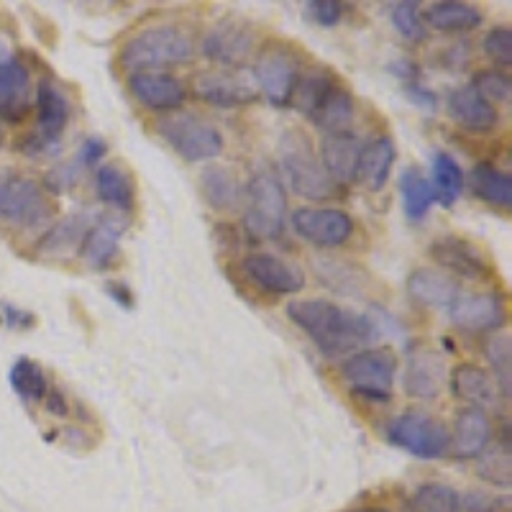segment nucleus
Returning <instances> with one entry per match:
<instances>
[{
  "mask_svg": "<svg viewBox=\"0 0 512 512\" xmlns=\"http://www.w3.org/2000/svg\"><path fill=\"white\" fill-rule=\"evenodd\" d=\"M287 318L295 323L310 344L328 359L351 356L377 338V326L367 315H359L331 300H292Z\"/></svg>",
  "mask_w": 512,
  "mask_h": 512,
  "instance_id": "1",
  "label": "nucleus"
},
{
  "mask_svg": "<svg viewBox=\"0 0 512 512\" xmlns=\"http://www.w3.org/2000/svg\"><path fill=\"white\" fill-rule=\"evenodd\" d=\"M290 108L310 118L313 126L323 131V136H341L354 131V95L326 70L308 72L300 77Z\"/></svg>",
  "mask_w": 512,
  "mask_h": 512,
  "instance_id": "2",
  "label": "nucleus"
},
{
  "mask_svg": "<svg viewBox=\"0 0 512 512\" xmlns=\"http://www.w3.org/2000/svg\"><path fill=\"white\" fill-rule=\"evenodd\" d=\"M277 157H280V172L285 177L287 187L300 198L333 200L341 198L346 192V187L333 182V177L328 175L318 152H315V146L310 144L303 131H295V128L285 131L280 139Z\"/></svg>",
  "mask_w": 512,
  "mask_h": 512,
  "instance_id": "3",
  "label": "nucleus"
},
{
  "mask_svg": "<svg viewBox=\"0 0 512 512\" xmlns=\"http://www.w3.org/2000/svg\"><path fill=\"white\" fill-rule=\"evenodd\" d=\"M195 57L192 36L182 26L162 24L149 26L123 44L121 62L128 75L134 72H162L164 67H177Z\"/></svg>",
  "mask_w": 512,
  "mask_h": 512,
  "instance_id": "4",
  "label": "nucleus"
},
{
  "mask_svg": "<svg viewBox=\"0 0 512 512\" xmlns=\"http://www.w3.org/2000/svg\"><path fill=\"white\" fill-rule=\"evenodd\" d=\"M244 228L254 239H277L287 221V190L272 172H256L241 195Z\"/></svg>",
  "mask_w": 512,
  "mask_h": 512,
  "instance_id": "5",
  "label": "nucleus"
},
{
  "mask_svg": "<svg viewBox=\"0 0 512 512\" xmlns=\"http://www.w3.org/2000/svg\"><path fill=\"white\" fill-rule=\"evenodd\" d=\"M36 128L21 141V152L26 157H44L57 152L62 144L64 128L70 126L72 103L57 82L41 80L36 88Z\"/></svg>",
  "mask_w": 512,
  "mask_h": 512,
  "instance_id": "6",
  "label": "nucleus"
},
{
  "mask_svg": "<svg viewBox=\"0 0 512 512\" xmlns=\"http://www.w3.org/2000/svg\"><path fill=\"white\" fill-rule=\"evenodd\" d=\"M157 134L190 164L208 162L223 152L221 131L195 113H167L157 121Z\"/></svg>",
  "mask_w": 512,
  "mask_h": 512,
  "instance_id": "7",
  "label": "nucleus"
},
{
  "mask_svg": "<svg viewBox=\"0 0 512 512\" xmlns=\"http://www.w3.org/2000/svg\"><path fill=\"white\" fill-rule=\"evenodd\" d=\"M397 374V356L390 349H364L341 364V377L351 392L369 402H390Z\"/></svg>",
  "mask_w": 512,
  "mask_h": 512,
  "instance_id": "8",
  "label": "nucleus"
},
{
  "mask_svg": "<svg viewBox=\"0 0 512 512\" xmlns=\"http://www.w3.org/2000/svg\"><path fill=\"white\" fill-rule=\"evenodd\" d=\"M54 213L57 205L39 182L21 175L0 180V221L18 228H39Z\"/></svg>",
  "mask_w": 512,
  "mask_h": 512,
  "instance_id": "9",
  "label": "nucleus"
},
{
  "mask_svg": "<svg viewBox=\"0 0 512 512\" xmlns=\"http://www.w3.org/2000/svg\"><path fill=\"white\" fill-rule=\"evenodd\" d=\"M392 446L408 451L410 456L433 461L448 454V428L423 410H408L397 415L387 428Z\"/></svg>",
  "mask_w": 512,
  "mask_h": 512,
  "instance_id": "10",
  "label": "nucleus"
},
{
  "mask_svg": "<svg viewBox=\"0 0 512 512\" xmlns=\"http://www.w3.org/2000/svg\"><path fill=\"white\" fill-rule=\"evenodd\" d=\"M300 77H303L300 59L280 47L264 49L254 64L256 93H262L274 108H290Z\"/></svg>",
  "mask_w": 512,
  "mask_h": 512,
  "instance_id": "11",
  "label": "nucleus"
},
{
  "mask_svg": "<svg viewBox=\"0 0 512 512\" xmlns=\"http://www.w3.org/2000/svg\"><path fill=\"white\" fill-rule=\"evenodd\" d=\"M428 254L454 280L459 277V280L487 282L495 277V267L487 259V254L477 244L454 236V233H446V236L433 241Z\"/></svg>",
  "mask_w": 512,
  "mask_h": 512,
  "instance_id": "12",
  "label": "nucleus"
},
{
  "mask_svg": "<svg viewBox=\"0 0 512 512\" xmlns=\"http://www.w3.org/2000/svg\"><path fill=\"white\" fill-rule=\"evenodd\" d=\"M254 31L239 18H223L200 41V52L223 70H239L254 54Z\"/></svg>",
  "mask_w": 512,
  "mask_h": 512,
  "instance_id": "13",
  "label": "nucleus"
},
{
  "mask_svg": "<svg viewBox=\"0 0 512 512\" xmlns=\"http://www.w3.org/2000/svg\"><path fill=\"white\" fill-rule=\"evenodd\" d=\"M446 313L466 333H497L507 323L505 300L497 292H459Z\"/></svg>",
  "mask_w": 512,
  "mask_h": 512,
  "instance_id": "14",
  "label": "nucleus"
},
{
  "mask_svg": "<svg viewBox=\"0 0 512 512\" xmlns=\"http://www.w3.org/2000/svg\"><path fill=\"white\" fill-rule=\"evenodd\" d=\"M292 228L308 244L320 246V249H336L351 239L354 218L338 208H300L292 216Z\"/></svg>",
  "mask_w": 512,
  "mask_h": 512,
  "instance_id": "15",
  "label": "nucleus"
},
{
  "mask_svg": "<svg viewBox=\"0 0 512 512\" xmlns=\"http://www.w3.org/2000/svg\"><path fill=\"white\" fill-rule=\"evenodd\" d=\"M192 93L216 108H241L256 100V85L236 70H210L192 77Z\"/></svg>",
  "mask_w": 512,
  "mask_h": 512,
  "instance_id": "16",
  "label": "nucleus"
},
{
  "mask_svg": "<svg viewBox=\"0 0 512 512\" xmlns=\"http://www.w3.org/2000/svg\"><path fill=\"white\" fill-rule=\"evenodd\" d=\"M241 272L254 287L267 295H297L305 287L303 269L274 254H249L241 262Z\"/></svg>",
  "mask_w": 512,
  "mask_h": 512,
  "instance_id": "17",
  "label": "nucleus"
},
{
  "mask_svg": "<svg viewBox=\"0 0 512 512\" xmlns=\"http://www.w3.org/2000/svg\"><path fill=\"white\" fill-rule=\"evenodd\" d=\"M448 382V369L441 351L431 344L415 341L408 349V369H405V390L418 400H436Z\"/></svg>",
  "mask_w": 512,
  "mask_h": 512,
  "instance_id": "18",
  "label": "nucleus"
},
{
  "mask_svg": "<svg viewBox=\"0 0 512 512\" xmlns=\"http://www.w3.org/2000/svg\"><path fill=\"white\" fill-rule=\"evenodd\" d=\"M34 105V85L31 72L21 59L13 57L0 62V121L21 123Z\"/></svg>",
  "mask_w": 512,
  "mask_h": 512,
  "instance_id": "19",
  "label": "nucleus"
},
{
  "mask_svg": "<svg viewBox=\"0 0 512 512\" xmlns=\"http://www.w3.org/2000/svg\"><path fill=\"white\" fill-rule=\"evenodd\" d=\"M128 93L136 103L157 113L180 111L187 98V90L175 75L169 72H134L128 75Z\"/></svg>",
  "mask_w": 512,
  "mask_h": 512,
  "instance_id": "20",
  "label": "nucleus"
},
{
  "mask_svg": "<svg viewBox=\"0 0 512 512\" xmlns=\"http://www.w3.org/2000/svg\"><path fill=\"white\" fill-rule=\"evenodd\" d=\"M492 443V420L487 410L466 405L454 420V433H448V454L454 459H479Z\"/></svg>",
  "mask_w": 512,
  "mask_h": 512,
  "instance_id": "21",
  "label": "nucleus"
},
{
  "mask_svg": "<svg viewBox=\"0 0 512 512\" xmlns=\"http://www.w3.org/2000/svg\"><path fill=\"white\" fill-rule=\"evenodd\" d=\"M446 111L448 118L459 128H464L466 134H489V131H495L497 121H500L495 105L484 100L472 85L456 88L448 95Z\"/></svg>",
  "mask_w": 512,
  "mask_h": 512,
  "instance_id": "22",
  "label": "nucleus"
},
{
  "mask_svg": "<svg viewBox=\"0 0 512 512\" xmlns=\"http://www.w3.org/2000/svg\"><path fill=\"white\" fill-rule=\"evenodd\" d=\"M361 149H364V141H361L354 131L341 136H323L318 157L320 162H323V167H326L328 175L333 177V182L346 187L349 182L356 180V167H359Z\"/></svg>",
  "mask_w": 512,
  "mask_h": 512,
  "instance_id": "23",
  "label": "nucleus"
},
{
  "mask_svg": "<svg viewBox=\"0 0 512 512\" xmlns=\"http://www.w3.org/2000/svg\"><path fill=\"white\" fill-rule=\"evenodd\" d=\"M123 231H126V226H123L121 218H100V221H95L93 226L88 228V233H85V239H82L77 251H80L82 259H85L93 269H108L116 262L118 249H121Z\"/></svg>",
  "mask_w": 512,
  "mask_h": 512,
  "instance_id": "24",
  "label": "nucleus"
},
{
  "mask_svg": "<svg viewBox=\"0 0 512 512\" xmlns=\"http://www.w3.org/2000/svg\"><path fill=\"white\" fill-rule=\"evenodd\" d=\"M397 159V146L392 136H377L374 141L364 144L356 167V180L367 187L369 192H379L390 180L392 164Z\"/></svg>",
  "mask_w": 512,
  "mask_h": 512,
  "instance_id": "25",
  "label": "nucleus"
},
{
  "mask_svg": "<svg viewBox=\"0 0 512 512\" xmlns=\"http://www.w3.org/2000/svg\"><path fill=\"white\" fill-rule=\"evenodd\" d=\"M448 384H451L456 400L466 402L472 408H484L497 395V384L492 374L479 364H472V361L456 364L454 372L448 374Z\"/></svg>",
  "mask_w": 512,
  "mask_h": 512,
  "instance_id": "26",
  "label": "nucleus"
},
{
  "mask_svg": "<svg viewBox=\"0 0 512 512\" xmlns=\"http://www.w3.org/2000/svg\"><path fill=\"white\" fill-rule=\"evenodd\" d=\"M459 292V282L436 269H415L408 277V295L423 308H448Z\"/></svg>",
  "mask_w": 512,
  "mask_h": 512,
  "instance_id": "27",
  "label": "nucleus"
},
{
  "mask_svg": "<svg viewBox=\"0 0 512 512\" xmlns=\"http://www.w3.org/2000/svg\"><path fill=\"white\" fill-rule=\"evenodd\" d=\"M200 190H203L205 203L218 213H233L241 208V190L239 180L233 177L231 169L226 167H205L200 172Z\"/></svg>",
  "mask_w": 512,
  "mask_h": 512,
  "instance_id": "28",
  "label": "nucleus"
},
{
  "mask_svg": "<svg viewBox=\"0 0 512 512\" xmlns=\"http://www.w3.org/2000/svg\"><path fill=\"white\" fill-rule=\"evenodd\" d=\"M425 26L441 31V34H459V31H474L482 24V11L477 6L461 3V0H441L433 3L423 13Z\"/></svg>",
  "mask_w": 512,
  "mask_h": 512,
  "instance_id": "29",
  "label": "nucleus"
},
{
  "mask_svg": "<svg viewBox=\"0 0 512 512\" xmlns=\"http://www.w3.org/2000/svg\"><path fill=\"white\" fill-rule=\"evenodd\" d=\"M95 192L105 205L121 210V213H131L136 203L134 180L128 175L121 164H103L95 172Z\"/></svg>",
  "mask_w": 512,
  "mask_h": 512,
  "instance_id": "30",
  "label": "nucleus"
},
{
  "mask_svg": "<svg viewBox=\"0 0 512 512\" xmlns=\"http://www.w3.org/2000/svg\"><path fill=\"white\" fill-rule=\"evenodd\" d=\"M93 223V213H72V216L62 218L57 226L44 233V239L39 241V251L47 256H64L80 249L82 239Z\"/></svg>",
  "mask_w": 512,
  "mask_h": 512,
  "instance_id": "31",
  "label": "nucleus"
},
{
  "mask_svg": "<svg viewBox=\"0 0 512 512\" xmlns=\"http://www.w3.org/2000/svg\"><path fill=\"white\" fill-rule=\"evenodd\" d=\"M472 192L484 203L495 205V208H512V180L507 172L497 169L492 162L474 164L472 177H469Z\"/></svg>",
  "mask_w": 512,
  "mask_h": 512,
  "instance_id": "32",
  "label": "nucleus"
},
{
  "mask_svg": "<svg viewBox=\"0 0 512 512\" xmlns=\"http://www.w3.org/2000/svg\"><path fill=\"white\" fill-rule=\"evenodd\" d=\"M8 382H11V390L16 392L26 405H41L49 395L47 372H44V367H41L39 361L29 359V356H18V359L13 361Z\"/></svg>",
  "mask_w": 512,
  "mask_h": 512,
  "instance_id": "33",
  "label": "nucleus"
},
{
  "mask_svg": "<svg viewBox=\"0 0 512 512\" xmlns=\"http://www.w3.org/2000/svg\"><path fill=\"white\" fill-rule=\"evenodd\" d=\"M433 200L441 203L443 208H451L456 205V200L461 198V192H464V172H461L459 162H456L451 154L438 152L433 157Z\"/></svg>",
  "mask_w": 512,
  "mask_h": 512,
  "instance_id": "34",
  "label": "nucleus"
},
{
  "mask_svg": "<svg viewBox=\"0 0 512 512\" xmlns=\"http://www.w3.org/2000/svg\"><path fill=\"white\" fill-rule=\"evenodd\" d=\"M400 195H402V208H405V216L410 221H423L428 216L433 200L431 182L420 175V169L408 167L400 175Z\"/></svg>",
  "mask_w": 512,
  "mask_h": 512,
  "instance_id": "35",
  "label": "nucleus"
},
{
  "mask_svg": "<svg viewBox=\"0 0 512 512\" xmlns=\"http://www.w3.org/2000/svg\"><path fill=\"white\" fill-rule=\"evenodd\" d=\"M477 474L492 487L500 489H510L512 484V454H510V443L507 438L502 441H492L487 448H484V454L479 456V466Z\"/></svg>",
  "mask_w": 512,
  "mask_h": 512,
  "instance_id": "36",
  "label": "nucleus"
},
{
  "mask_svg": "<svg viewBox=\"0 0 512 512\" xmlns=\"http://www.w3.org/2000/svg\"><path fill=\"white\" fill-rule=\"evenodd\" d=\"M461 495L454 487L441 482H428L413 492L408 512H461Z\"/></svg>",
  "mask_w": 512,
  "mask_h": 512,
  "instance_id": "37",
  "label": "nucleus"
},
{
  "mask_svg": "<svg viewBox=\"0 0 512 512\" xmlns=\"http://www.w3.org/2000/svg\"><path fill=\"white\" fill-rule=\"evenodd\" d=\"M390 18H392V26L400 31V36L405 41H418L428 39V26L423 21V13H420V3H410V0H402V3H395L390 8Z\"/></svg>",
  "mask_w": 512,
  "mask_h": 512,
  "instance_id": "38",
  "label": "nucleus"
},
{
  "mask_svg": "<svg viewBox=\"0 0 512 512\" xmlns=\"http://www.w3.org/2000/svg\"><path fill=\"white\" fill-rule=\"evenodd\" d=\"M487 359L492 367V379H495L497 390L502 397H510V341L507 336H489L487 341Z\"/></svg>",
  "mask_w": 512,
  "mask_h": 512,
  "instance_id": "39",
  "label": "nucleus"
},
{
  "mask_svg": "<svg viewBox=\"0 0 512 512\" xmlns=\"http://www.w3.org/2000/svg\"><path fill=\"white\" fill-rule=\"evenodd\" d=\"M472 88L489 103H507L512 95V80L502 70H479L472 80Z\"/></svg>",
  "mask_w": 512,
  "mask_h": 512,
  "instance_id": "40",
  "label": "nucleus"
},
{
  "mask_svg": "<svg viewBox=\"0 0 512 512\" xmlns=\"http://www.w3.org/2000/svg\"><path fill=\"white\" fill-rule=\"evenodd\" d=\"M482 49L502 72L512 64V29L510 26H492L482 41Z\"/></svg>",
  "mask_w": 512,
  "mask_h": 512,
  "instance_id": "41",
  "label": "nucleus"
},
{
  "mask_svg": "<svg viewBox=\"0 0 512 512\" xmlns=\"http://www.w3.org/2000/svg\"><path fill=\"white\" fill-rule=\"evenodd\" d=\"M346 6L344 3H338V0H310L305 3V16L310 21H315L318 26H336L341 24V18H344Z\"/></svg>",
  "mask_w": 512,
  "mask_h": 512,
  "instance_id": "42",
  "label": "nucleus"
},
{
  "mask_svg": "<svg viewBox=\"0 0 512 512\" xmlns=\"http://www.w3.org/2000/svg\"><path fill=\"white\" fill-rule=\"evenodd\" d=\"M80 164L72 162V164H59V167L49 169V175L44 177V190L49 195H62V192L72 190L80 180Z\"/></svg>",
  "mask_w": 512,
  "mask_h": 512,
  "instance_id": "43",
  "label": "nucleus"
},
{
  "mask_svg": "<svg viewBox=\"0 0 512 512\" xmlns=\"http://www.w3.org/2000/svg\"><path fill=\"white\" fill-rule=\"evenodd\" d=\"M105 152H108V146H105L103 139H95V136H90V139L82 141L80 152H77V164H80L82 169L85 167H95V164L100 162V159L105 157Z\"/></svg>",
  "mask_w": 512,
  "mask_h": 512,
  "instance_id": "44",
  "label": "nucleus"
},
{
  "mask_svg": "<svg viewBox=\"0 0 512 512\" xmlns=\"http://www.w3.org/2000/svg\"><path fill=\"white\" fill-rule=\"evenodd\" d=\"M461 507H466L469 512H500L505 507V500H495L484 492H469L466 500H461Z\"/></svg>",
  "mask_w": 512,
  "mask_h": 512,
  "instance_id": "45",
  "label": "nucleus"
},
{
  "mask_svg": "<svg viewBox=\"0 0 512 512\" xmlns=\"http://www.w3.org/2000/svg\"><path fill=\"white\" fill-rule=\"evenodd\" d=\"M405 88H408V98L413 100L418 108H423V111L433 113L436 111V95H433V90H428L420 80L415 82H405Z\"/></svg>",
  "mask_w": 512,
  "mask_h": 512,
  "instance_id": "46",
  "label": "nucleus"
},
{
  "mask_svg": "<svg viewBox=\"0 0 512 512\" xmlns=\"http://www.w3.org/2000/svg\"><path fill=\"white\" fill-rule=\"evenodd\" d=\"M0 320H3V323H8V326H13V328H31V326H34V315L26 313V310L13 308V305H6V308H3V315H0Z\"/></svg>",
  "mask_w": 512,
  "mask_h": 512,
  "instance_id": "47",
  "label": "nucleus"
},
{
  "mask_svg": "<svg viewBox=\"0 0 512 512\" xmlns=\"http://www.w3.org/2000/svg\"><path fill=\"white\" fill-rule=\"evenodd\" d=\"M105 290L113 297V303H118L121 308L131 310L134 308V297H131V290H128L123 282H105Z\"/></svg>",
  "mask_w": 512,
  "mask_h": 512,
  "instance_id": "48",
  "label": "nucleus"
},
{
  "mask_svg": "<svg viewBox=\"0 0 512 512\" xmlns=\"http://www.w3.org/2000/svg\"><path fill=\"white\" fill-rule=\"evenodd\" d=\"M44 405H47L49 413L57 415V418H67V413H70V408H67V400H64V395L59 390H49Z\"/></svg>",
  "mask_w": 512,
  "mask_h": 512,
  "instance_id": "49",
  "label": "nucleus"
},
{
  "mask_svg": "<svg viewBox=\"0 0 512 512\" xmlns=\"http://www.w3.org/2000/svg\"><path fill=\"white\" fill-rule=\"evenodd\" d=\"M356 512H390V510H384V507H364V510H356Z\"/></svg>",
  "mask_w": 512,
  "mask_h": 512,
  "instance_id": "50",
  "label": "nucleus"
},
{
  "mask_svg": "<svg viewBox=\"0 0 512 512\" xmlns=\"http://www.w3.org/2000/svg\"><path fill=\"white\" fill-rule=\"evenodd\" d=\"M0 144H3V131H0Z\"/></svg>",
  "mask_w": 512,
  "mask_h": 512,
  "instance_id": "51",
  "label": "nucleus"
},
{
  "mask_svg": "<svg viewBox=\"0 0 512 512\" xmlns=\"http://www.w3.org/2000/svg\"><path fill=\"white\" fill-rule=\"evenodd\" d=\"M0 323H3V320H0Z\"/></svg>",
  "mask_w": 512,
  "mask_h": 512,
  "instance_id": "52",
  "label": "nucleus"
}]
</instances>
